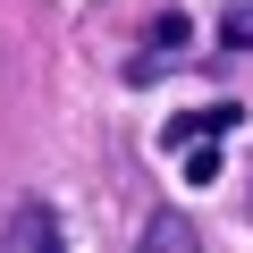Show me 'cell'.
Returning a JSON list of instances; mask_svg holds the SVG:
<instances>
[{
    "mask_svg": "<svg viewBox=\"0 0 253 253\" xmlns=\"http://www.w3.org/2000/svg\"><path fill=\"white\" fill-rule=\"evenodd\" d=\"M236 101H203V110H177L161 126V152L186 161V186H219V135H236Z\"/></svg>",
    "mask_w": 253,
    "mask_h": 253,
    "instance_id": "obj_1",
    "label": "cell"
},
{
    "mask_svg": "<svg viewBox=\"0 0 253 253\" xmlns=\"http://www.w3.org/2000/svg\"><path fill=\"white\" fill-rule=\"evenodd\" d=\"M0 253H59V211L42 194H17L0 211Z\"/></svg>",
    "mask_w": 253,
    "mask_h": 253,
    "instance_id": "obj_2",
    "label": "cell"
},
{
    "mask_svg": "<svg viewBox=\"0 0 253 253\" xmlns=\"http://www.w3.org/2000/svg\"><path fill=\"white\" fill-rule=\"evenodd\" d=\"M186 42H194V17H186V9L152 17V26H144V51L126 59V76H135V84H152L161 68H177V59H186Z\"/></svg>",
    "mask_w": 253,
    "mask_h": 253,
    "instance_id": "obj_3",
    "label": "cell"
},
{
    "mask_svg": "<svg viewBox=\"0 0 253 253\" xmlns=\"http://www.w3.org/2000/svg\"><path fill=\"white\" fill-rule=\"evenodd\" d=\"M135 253H203V236H194V219H186V211H152V219H144V236H135Z\"/></svg>",
    "mask_w": 253,
    "mask_h": 253,
    "instance_id": "obj_4",
    "label": "cell"
},
{
    "mask_svg": "<svg viewBox=\"0 0 253 253\" xmlns=\"http://www.w3.org/2000/svg\"><path fill=\"white\" fill-rule=\"evenodd\" d=\"M219 34H228V51H253V0H228V9H219Z\"/></svg>",
    "mask_w": 253,
    "mask_h": 253,
    "instance_id": "obj_5",
    "label": "cell"
}]
</instances>
